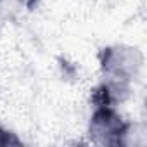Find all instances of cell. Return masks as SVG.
Segmentation results:
<instances>
[{"instance_id":"cell-1","label":"cell","mask_w":147,"mask_h":147,"mask_svg":"<svg viewBox=\"0 0 147 147\" xmlns=\"http://www.w3.org/2000/svg\"><path fill=\"white\" fill-rule=\"evenodd\" d=\"M99 62L104 78L133 85L144 71V52L137 45L113 43L100 50Z\"/></svg>"},{"instance_id":"cell-2","label":"cell","mask_w":147,"mask_h":147,"mask_svg":"<svg viewBox=\"0 0 147 147\" xmlns=\"http://www.w3.org/2000/svg\"><path fill=\"white\" fill-rule=\"evenodd\" d=\"M126 119L114 106H95L88 119V135L94 144L118 145Z\"/></svg>"},{"instance_id":"cell-3","label":"cell","mask_w":147,"mask_h":147,"mask_svg":"<svg viewBox=\"0 0 147 147\" xmlns=\"http://www.w3.org/2000/svg\"><path fill=\"white\" fill-rule=\"evenodd\" d=\"M145 144H147V133H145L144 125L126 121V125H125V128L121 131L118 145H123V147H144Z\"/></svg>"},{"instance_id":"cell-4","label":"cell","mask_w":147,"mask_h":147,"mask_svg":"<svg viewBox=\"0 0 147 147\" xmlns=\"http://www.w3.org/2000/svg\"><path fill=\"white\" fill-rule=\"evenodd\" d=\"M18 140L12 138V133L0 123V145H9V144H16Z\"/></svg>"},{"instance_id":"cell-5","label":"cell","mask_w":147,"mask_h":147,"mask_svg":"<svg viewBox=\"0 0 147 147\" xmlns=\"http://www.w3.org/2000/svg\"><path fill=\"white\" fill-rule=\"evenodd\" d=\"M5 2H9L11 5H14V7H18L19 11H23L24 7H28V5L31 4V0H5Z\"/></svg>"}]
</instances>
